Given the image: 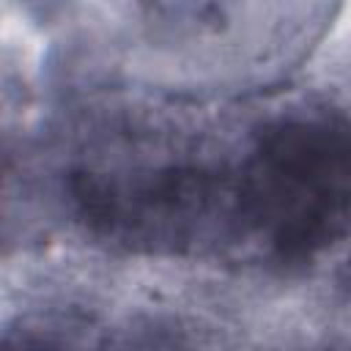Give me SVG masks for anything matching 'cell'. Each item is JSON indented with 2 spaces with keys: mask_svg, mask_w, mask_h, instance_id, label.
Returning <instances> with one entry per match:
<instances>
[{
  "mask_svg": "<svg viewBox=\"0 0 351 351\" xmlns=\"http://www.w3.org/2000/svg\"><path fill=\"white\" fill-rule=\"evenodd\" d=\"M230 200L239 228L282 261L351 236V121L291 115L263 126Z\"/></svg>",
  "mask_w": 351,
  "mask_h": 351,
  "instance_id": "obj_1",
  "label": "cell"
},
{
  "mask_svg": "<svg viewBox=\"0 0 351 351\" xmlns=\"http://www.w3.org/2000/svg\"><path fill=\"white\" fill-rule=\"evenodd\" d=\"M85 219L112 239L134 244H186L222 214V181L197 167L145 173H85L77 184Z\"/></svg>",
  "mask_w": 351,
  "mask_h": 351,
  "instance_id": "obj_2",
  "label": "cell"
}]
</instances>
